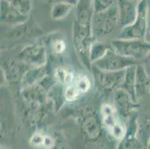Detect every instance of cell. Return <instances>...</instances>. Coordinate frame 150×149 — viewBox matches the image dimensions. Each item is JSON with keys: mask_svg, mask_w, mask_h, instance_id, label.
<instances>
[{"mask_svg": "<svg viewBox=\"0 0 150 149\" xmlns=\"http://www.w3.org/2000/svg\"><path fill=\"white\" fill-rule=\"evenodd\" d=\"M93 15L92 2L80 1L77 3L76 20L74 24L73 40L78 52L84 64H90L89 52L92 44L91 22Z\"/></svg>", "mask_w": 150, "mask_h": 149, "instance_id": "cell-1", "label": "cell"}, {"mask_svg": "<svg viewBox=\"0 0 150 149\" xmlns=\"http://www.w3.org/2000/svg\"><path fill=\"white\" fill-rule=\"evenodd\" d=\"M119 23V9L116 5L108 10L94 13L91 22L93 37H100L112 32Z\"/></svg>", "mask_w": 150, "mask_h": 149, "instance_id": "cell-2", "label": "cell"}, {"mask_svg": "<svg viewBox=\"0 0 150 149\" xmlns=\"http://www.w3.org/2000/svg\"><path fill=\"white\" fill-rule=\"evenodd\" d=\"M111 46L117 53L124 57L138 61L145 59L150 54V43L144 40H114Z\"/></svg>", "mask_w": 150, "mask_h": 149, "instance_id": "cell-3", "label": "cell"}, {"mask_svg": "<svg viewBox=\"0 0 150 149\" xmlns=\"http://www.w3.org/2000/svg\"><path fill=\"white\" fill-rule=\"evenodd\" d=\"M148 2L140 1L137 5V15L135 21L129 26L122 28L118 39L144 40L147 26Z\"/></svg>", "mask_w": 150, "mask_h": 149, "instance_id": "cell-4", "label": "cell"}, {"mask_svg": "<svg viewBox=\"0 0 150 149\" xmlns=\"http://www.w3.org/2000/svg\"><path fill=\"white\" fill-rule=\"evenodd\" d=\"M137 65V61L120 55L114 49H110L101 59L93 64V66L104 72H120Z\"/></svg>", "mask_w": 150, "mask_h": 149, "instance_id": "cell-5", "label": "cell"}, {"mask_svg": "<svg viewBox=\"0 0 150 149\" xmlns=\"http://www.w3.org/2000/svg\"><path fill=\"white\" fill-rule=\"evenodd\" d=\"M101 113L105 128L110 134L118 140L124 139L126 129L121 122L119 114L114 107L110 104H103L101 108Z\"/></svg>", "mask_w": 150, "mask_h": 149, "instance_id": "cell-6", "label": "cell"}, {"mask_svg": "<svg viewBox=\"0 0 150 149\" xmlns=\"http://www.w3.org/2000/svg\"><path fill=\"white\" fill-rule=\"evenodd\" d=\"M20 56L25 63L36 67L43 66L46 62V49L42 45L33 44L26 46L20 53Z\"/></svg>", "mask_w": 150, "mask_h": 149, "instance_id": "cell-7", "label": "cell"}, {"mask_svg": "<svg viewBox=\"0 0 150 149\" xmlns=\"http://www.w3.org/2000/svg\"><path fill=\"white\" fill-rule=\"evenodd\" d=\"M138 2L121 0L117 3L119 9V23L122 28L133 24L137 18Z\"/></svg>", "mask_w": 150, "mask_h": 149, "instance_id": "cell-8", "label": "cell"}, {"mask_svg": "<svg viewBox=\"0 0 150 149\" xmlns=\"http://www.w3.org/2000/svg\"><path fill=\"white\" fill-rule=\"evenodd\" d=\"M115 109L120 116L128 117L130 116L133 110L136 107L135 102L126 91L118 88L114 93Z\"/></svg>", "mask_w": 150, "mask_h": 149, "instance_id": "cell-9", "label": "cell"}, {"mask_svg": "<svg viewBox=\"0 0 150 149\" xmlns=\"http://www.w3.org/2000/svg\"><path fill=\"white\" fill-rule=\"evenodd\" d=\"M96 69V76L101 85L108 90H112L114 87H121L125 78V69L120 72H104Z\"/></svg>", "mask_w": 150, "mask_h": 149, "instance_id": "cell-10", "label": "cell"}, {"mask_svg": "<svg viewBox=\"0 0 150 149\" xmlns=\"http://www.w3.org/2000/svg\"><path fill=\"white\" fill-rule=\"evenodd\" d=\"M28 19V16L20 14L11 4L10 1L1 2V21L11 24H20Z\"/></svg>", "mask_w": 150, "mask_h": 149, "instance_id": "cell-11", "label": "cell"}, {"mask_svg": "<svg viewBox=\"0 0 150 149\" xmlns=\"http://www.w3.org/2000/svg\"><path fill=\"white\" fill-rule=\"evenodd\" d=\"M150 87V77L147 75L144 65H137L136 66L135 89L137 97L142 96L149 93Z\"/></svg>", "mask_w": 150, "mask_h": 149, "instance_id": "cell-12", "label": "cell"}, {"mask_svg": "<svg viewBox=\"0 0 150 149\" xmlns=\"http://www.w3.org/2000/svg\"><path fill=\"white\" fill-rule=\"evenodd\" d=\"M136 66H132L125 69V78L124 81L121 86V89L129 94L132 100L135 102H137V94H136L135 89V78H136Z\"/></svg>", "mask_w": 150, "mask_h": 149, "instance_id": "cell-13", "label": "cell"}, {"mask_svg": "<svg viewBox=\"0 0 150 149\" xmlns=\"http://www.w3.org/2000/svg\"><path fill=\"white\" fill-rule=\"evenodd\" d=\"M46 75V70L45 66L35 67L34 69L27 71L22 78V84L23 87H30L37 84L38 81L41 80Z\"/></svg>", "mask_w": 150, "mask_h": 149, "instance_id": "cell-14", "label": "cell"}, {"mask_svg": "<svg viewBox=\"0 0 150 149\" xmlns=\"http://www.w3.org/2000/svg\"><path fill=\"white\" fill-rule=\"evenodd\" d=\"M113 49L111 44L105 42H93L91 44L89 52L90 63H95L98 60L101 59L105 54Z\"/></svg>", "mask_w": 150, "mask_h": 149, "instance_id": "cell-15", "label": "cell"}, {"mask_svg": "<svg viewBox=\"0 0 150 149\" xmlns=\"http://www.w3.org/2000/svg\"><path fill=\"white\" fill-rule=\"evenodd\" d=\"M23 95L27 101L32 103H40L44 101L45 98L43 89L40 86H37V84L24 88Z\"/></svg>", "mask_w": 150, "mask_h": 149, "instance_id": "cell-16", "label": "cell"}, {"mask_svg": "<svg viewBox=\"0 0 150 149\" xmlns=\"http://www.w3.org/2000/svg\"><path fill=\"white\" fill-rule=\"evenodd\" d=\"M74 5L69 2H61L54 4L52 8L51 16L53 20H62L68 16Z\"/></svg>", "mask_w": 150, "mask_h": 149, "instance_id": "cell-17", "label": "cell"}, {"mask_svg": "<svg viewBox=\"0 0 150 149\" xmlns=\"http://www.w3.org/2000/svg\"><path fill=\"white\" fill-rule=\"evenodd\" d=\"M82 128L90 138L97 137L100 133V125L97 119L94 117H88L84 119Z\"/></svg>", "mask_w": 150, "mask_h": 149, "instance_id": "cell-18", "label": "cell"}, {"mask_svg": "<svg viewBox=\"0 0 150 149\" xmlns=\"http://www.w3.org/2000/svg\"><path fill=\"white\" fill-rule=\"evenodd\" d=\"M54 76L58 81L66 87L74 84L76 79L74 72L66 67L57 68L54 72Z\"/></svg>", "mask_w": 150, "mask_h": 149, "instance_id": "cell-19", "label": "cell"}, {"mask_svg": "<svg viewBox=\"0 0 150 149\" xmlns=\"http://www.w3.org/2000/svg\"><path fill=\"white\" fill-rule=\"evenodd\" d=\"M12 6L24 16H28L31 8V3L30 1H10Z\"/></svg>", "mask_w": 150, "mask_h": 149, "instance_id": "cell-20", "label": "cell"}, {"mask_svg": "<svg viewBox=\"0 0 150 149\" xmlns=\"http://www.w3.org/2000/svg\"><path fill=\"white\" fill-rule=\"evenodd\" d=\"M74 84L81 93H87L91 87V81L86 76H79L76 77Z\"/></svg>", "mask_w": 150, "mask_h": 149, "instance_id": "cell-21", "label": "cell"}, {"mask_svg": "<svg viewBox=\"0 0 150 149\" xmlns=\"http://www.w3.org/2000/svg\"><path fill=\"white\" fill-rule=\"evenodd\" d=\"M93 13H100L108 10L110 7L115 5V1H105V0H96L93 2Z\"/></svg>", "mask_w": 150, "mask_h": 149, "instance_id": "cell-22", "label": "cell"}, {"mask_svg": "<svg viewBox=\"0 0 150 149\" xmlns=\"http://www.w3.org/2000/svg\"><path fill=\"white\" fill-rule=\"evenodd\" d=\"M81 94L80 91L78 90L74 84L66 87L64 91V97L68 102H73V101L76 100Z\"/></svg>", "mask_w": 150, "mask_h": 149, "instance_id": "cell-23", "label": "cell"}, {"mask_svg": "<svg viewBox=\"0 0 150 149\" xmlns=\"http://www.w3.org/2000/svg\"><path fill=\"white\" fill-rule=\"evenodd\" d=\"M51 46L53 51L56 54H61L66 50V43L62 39H56L52 40Z\"/></svg>", "mask_w": 150, "mask_h": 149, "instance_id": "cell-24", "label": "cell"}, {"mask_svg": "<svg viewBox=\"0 0 150 149\" xmlns=\"http://www.w3.org/2000/svg\"><path fill=\"white\" fill-rule=\"evenodd\" d=\"M45 135L40 133H37L32 136L31 138V143L33 145L37 147H43V143H44Z\"/></svg>", "mask_w": 150, "mask_h": 149, "instance_id": "cell-25", "label": "cell"}, {"mask_svg": "<svg viewBox=\"0 0 150 149\" xmlns=\"http://www.w3.org/2000/svg\"><path fill=\"white\" fill-rule=\"evenodd\" d=\"M144 41L150 43V2H148V11H147V26Z\"/></svg>", "mask_w": 150, "mask_h": 149, "instance_id": "cell-26", "label": "cell"}, {"mask_svg": "<svg viewBox=\"0 0 150 149\" xmlns=\"http://www.w3.org/2000/svg\"><path fill=\"white\" fill-rule=\"evenodd\" d=\"M144 66L147 75L150 77V54L146 57L144 61Z\"/></svg>", "mask_w": 150, "mask_h": 149, "instance_id": "cell-27", "label": "cell"}, {"mask_svg": "<svg viewBox=\"0 0 150 149\" xmlns=\"http://www.w3.org/2000/svg\"><path fill=\"white\" fill-rule=\"evenodd\" d=\"M147 148L148 149H150V136L148 139V143H147Z\"/></svg>", "mask_w": 150, "mask_h": 149, "instance_id": "cell-28", "label": "cell"}, {"mask_svg": "<svg viewBox=\"0 0 150 149\" xmlns=\"http://www.w3.org/2000/svg\"><path fill=\"white\" fill-rule=\"evenodd\" d=\"M149 95H150V87H149Z\"/></svg>", "mask_w": 150, "mask_h": 149, "instance_id": "cell-29", "label": "cell"}]
</instances>
